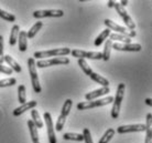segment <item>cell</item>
I'll return each mask as SVG.
<instances>
[{
    "label": "cell",
    "mask_w": 152,
    "mask_h": 143,
    "mask_svg": "<svg viewBox=\"0 0 152 143\" xmlns=\"http://www.w3.org/2000/svg\"><path fill=\"white\" fill-rule=\"evenodd\" d=\"M125 90H126L125 83H119L118 84L116 97L114 98V105H113V109H111V118L113 119H117L118 116H119L121 102L124 100V96H125Z\"/></svg>",
    "instance_id": "1"
},
{
    "label": "cell",
    "mask_w": 152,
    "mask_h": 143,
    "mask_svg": "<svg viewBox=\"0 0 152 143\" xmlns=\"http://www.w3.org/2000/svg\"><path fill=\"white\" fill-rule=\"evenodd\" d=\"M71 49L69 48H57V49H52V50L46 51H37L34 52L33 57L37 59H44L49 58V57H64L71 53Z\"/></svg>",
    "instance_id": "2"
},
{
    "label": "cell",
    "mask_w": 152,
    "mask_h": 143,
    "mask_svg": "<svg viewBox=\"0 0 152 143\" xmlns=\"http://www.w3.org/2000/svg\"><path fill=\"white\" fill-rule=\"evenodd\" d=\"M114 102V98L113 97H107L104 99H98V100H93V101H84L80 102L77 104V110H88V109H94L98 108V107H104Z\"/></svg>",
    "instance_id": "3"
},
{
    "label": "cell",
    "mask_w": 152,
    "mask_h": 143,
    "mask_svg": "<svg viewBox=\"0 0 152 143\" xmlns=\"http://www.w3.org/2000/svg\"><path fill=\"white\" fill-rule=\"evenodd\" d=\"M28 69H29V73L31 77V82H32V87L34 92L40 93L42 91V88L39 82L38 72H37V66H35V60L34 58H29L28 59Z\"/></svg>",
    "instance_id": "4"
},
{
    "label": "cell",
    "mask_w": 152,
    "mask_h": 143,
    "mask_svg": "<svg viewBox=\"0 0 152 143\" xmlns=\"http://www.w3.org/2000/svg\"><path fill=\"white\" fill-rule=\"evenodd\" d=\"M104 23L106 24L107 29H109V30H115L118 35L126 36V37H128V38H130V39L134 38L136 35H137V33H136V31H130L129 29L119 26V24H117L116 22L111 21L110 19H106L105 21H104ZM116 32H115V33H116Z\"/></svg>",
    "instance_id": "5"
},
{
    "label": "cell",
    "mask_w": 152,
    "mask_h": 143,
    "mask_svg": "<svg viewBox=\"0 0 152 143\" xmlns=\"http://www.w3.org/2000/svg\"><path fill=\"white\" fill-rule=\"evenodd\" d=\"M72 105H73V101L71 100V99H67V100L64 102L63 108H62V111H61V114L58 116L56 125H55V130H56V131H62V129L64 128L65 121H66L67 116L69 114V111H71V109H72Z\"/></svg>",
    "instance_id": "6"
},
{
    "label": "cell",
    "mask_w": 152,
    "mask_h": 143,
    "mask_svg": "<svg viewBox=\"0 0 152 143\" xmlns=\"http://www.w3.org/2000/svg\"><path fill=\"white\" fill-rule=\"evenodd\" d=\"M114 8L116 9V11L118 12V15L122 18V20H124L125 24L127 26V29H129L130 31H134V29H136V23L133 22V20L131 19V17L128 15V12L126 11L125 8L122 7L120 4H117V2L115 4Z\"/></svg>",
    "instance_id": "7"
},
{
    "label": "cell",
    "mask_w": 152,
    "mask_h": 143,
    "mask_svg": "<svg viewBox=\"0 0 152 143\" xmlns=\"http://www.w3.org/2000/svg\"><path fill=\"white\" fill-rule=\"evenodd\" d=\"M69 59L66 57H55V58H51L49 60H39L35 62L37 68H46V67L56 66V64H69Z\"/></svg>",
    "instance_id": "8"
},
{
    "label": "cell",
    "mask_w": 152,
    "mask_h": 143,
    "mask_svg": "<svg viewBox=\"0 0 152 143\" xmlns=\"http://www.w3.org/2000/svg\"><path fill=\"white\" fill-rule=\"evenodd\" d=\"M73 57L77 59H95V60H100L103 59V54L102 52H96V51H84V50H73L71 51Z\"/></svg>",
    "instance_id": "9"
},
{
    "label": "cell",
    "mask_w": 152,
    "mask_h": 143,
    "mask_svg": "<svg viewBox=\"0 0 152 143\" xmlns=\"http://www.w3.org/2000/svg\"><path fill=\"white\" fill-rule=\"evenodd\" d=\"M64 12L60 9H46V10H37L33 12V17L37 19L41 18H48V17H54V18H60L63 17Z\"/></svg>",
    "instance_id": "10"
},
{
    "label": "cell",
    "mask_w": 152,
    "mask_h": 143,
    "mask_svg": "<svg viewBox=\"0 0 152 143\" xmlns=\"http://www.w3.org/2000/svg\"><path fill=\"white\" fill-rule=\"evenodd\" d=\"M44 120H45V125L48 128V136H49L50 143H56V136L54 132V124L52 121V116L50 112H44Z\"/></svg>",
    "instance_id": "11"
},
{
    "label": "cell",
    "mask_w": 152,
    "mask_h": 143,
    "mask_svg": "<svg viewBox=\"0 0 152 143\" xmlns=\"http://www.w3.org/2000/svg\"><path fill=\"white\" fill-rule=\"evenodd\" d=\"M113 48L118 51H129V52H138L141 51L142 47L139 43H113Z\"/></svg>",
    "instance_id": "12"
},
{
    "label": "cell",
    "mask_w": 152,
    "mask_h": 143,
    "mask_svg": "<svg viewBox=\"0 0 152 143\" xmlns=\"http://www.w3.org/2000/svg\"><path fill=\"white\" fill-rule=\"evenodd\" d=\"M145 130V124H128V125H120L117 128V132L120 134L131 133V132H143Z\"/></svg>",
    "instance_id": "13"
},
{
    "label": "cell",
    "mask_w": 152,
    "mask_h": 143,
    "mask_svg": "<svg viewBox=\"0 0 152 143\" xmlns=\"http://www.w3.org/2000/svg\"><path fill=\"white\" fill-rule=\"evenodd\" d=\"M37 104H38V102L34 101V100L27 101L24 104H21L20 107H18L17 109L13 110V116H21L22 113H24L26 111H28V110H32V109H34L35 107H37Z\"/></svg>",
    "instance_id": "14"
},
{
    "label": "cell",
    "mask_w": 152,
    "mask_h": 143,
    "mask_svg": "<svg viewBox=\"0 0 152 143\" xmlns=\"http://www.w3.org/2000/svg\"><path fill=\"white\" fill-rule=\"evenodd\" d=\"M109 92V88H100V89H97V90H94V91H91V92H88L85 94V99L87 101H93L95 100V99H98L99 97H103L105 94Z\"/></svg>",
    "instance_id": "15"
},
{
    "label": "cell",
    "mask_w": 152,
    "mask_h": 143,
    "mask_svg": "<svg viewBox=\"0 0 152 143\" xmlns=\"http://www.w3.org/2000/svg\"><path fill=\"white\" fill-rule=\"evenodd\" d=\"M147 122H145V130L147 136H145V143H152V114L148 113L147 114Z\"/></svg>",
    "instance_id": "16"
},
{
    "label": "cell",
    "mask_w": 152,
    "mask_h": 143,
    "mask_svg": "<svg viewBox=\"0 0 152 143\" xmlns=\"http://www.w3.org/2000/svg\"><path fill=\"white\" fill-rule=\"evenodd\" d=\"M4 62H7V63H8V66H10L9 68H10L12 71H15L17 73H20V72H21V67H20V64L15 61V59L12 58L10 54L4 56Z\"/></svg>",
    "instance_id": "17"
},
{
    "label": "cell",
    "mask_w": 152,
    "mask_h": 143,
    "mask_svg": "<svg viewBox=\"0 0 152 143\" xmlns=\"http://www.w3.org/2000/svg\"><path fill=\"white\" fill-rule=\"evenodd\" d=\"M19 50L21 52H24V51H27L28 49V36H27V32L26 31L21 30L19 32Z\"/></svg>",
    "instance_id": "18"
},
{
    "label": "cell",
    "mask_w": 152,
    "mask_h": 143,
    "mask_svg": "<svg viewBox=\"0 0 152 143\" xmlns=\"http://www.w3.org/2000/svg\"><path fill=\"white\" fill-rule=\"evenodd\" d=\"M20 27L19 24H13L11 31H10V37H9V44L10 46H15L17 43V40H18V37H19V32H20Z\"/></svg>",
    "instance_id": "19"
},
{
    "label": "cell",
    "mask_w": 152,
    "mask_h": 143,
    "mask_svg": "<svg viewBox=\"0 0 152 143\" xmlns=\"http://www.w3.org/2000/svg\"><path fill=\"white\" fill-rule=\"evenodd\" d=\"M28 128H29V131H30V136H31V139H32V142H38V141H40V140H39L38 129L35 128V125L33 124L32 120L28 121Z\"/></svg>",
    "instance_id": "20"
},
{
    "label": "cell",
    "mask_w": 152,
    "mask_h": 143,
    "mask_svg": "<svg viewBox=\"0 0 152 143\" xmlns=\"http://www.w3.org/2000/svg\"><path fill=\"white\" fill-rule=\"evenodd\" d=\"M31 116H32V122L35 125L37 129H41L43 128V122H42L41 118H40V113L35 110V109H32L31 110Z\"/></svg>",
    "instance_id": "21"
},
{
    "label": "cell",
    "mask_w": 152,
    "mask_h": 143,
    "mask_svg": "<svg viewBox=\"0 0 152 143\" xmlns=\"http://www.w3.org/2000/svg\"><path fill=\"white\" fill-rule=\"evenodd\" d=\"M111 49H113V41H111V40H109V39H107L106 43H105L104 51L102 52V54H103V60H105V61H108V60L110 59Z\"/></svg>",
    "instance_id": "22"
},
{
    "label": "cell",
    "mask_w": 152,
    "mask_h": 143,
    "mask_svg": "<svg viewBox=\"0 0 152 143\" xmlns=\"http://www.w3.org/2000/svg\"><path fill=\"white\" fill-rule=\"evenodd\" d=\"M43 27V22L42 21H37V22L31 27V29L27 32V36H28V39H32L34 38L35 35L39 32V30Z\"/></svg>",
    "instance_id": "23"
},
{
    "label": "cell",
    "mask_w": 152,
    "mask_h": 143,
    "mask_svg": "<svg viewBox=\"0 0 152 143\" xmlns=\"http://www.w3.org/2000/svg\"><path fill=\"white\" fill-rule=\"evenodd\" d=\"M63 139L67 140V141H78V142H82V141H84V136L83 134H80V133L67 132V133H64Z\"/></svg>",
    "instance_id": "24"
},
{
    "label": "cell",
    "mask_w": 152,
    "mask_h": 143,
    "mask_svg": "<svg viewBox=\"0 0 152 143\" xmlns=\"http://www.w3.org/2000/svg\"><path fill=\"white\" fill-rule=\"evenodd\" d=\"M27 90H26V85H19L18 88V100H19L20 104H24L27 102Z\"/></svg>",
    "instance_id": "25"
},
{
    "label": "cell",
    "mask_w": 152,
    "mask_h": 143,
    "mask_svg": "<svg viewBox=\"0 0 152 143\" xmlns=\"http://www.w3.org/2000/svg\"><path fill=\"white\" fill-rule=\"evenodd\" d=\"M109 35H110V30L109 29H106V30H104L100 35L97 37V38L95 39V42H94V44H95L96 47H99L102 43L106 40L108 37H109Z\"/></svg>",
    "instance_id": "26"
},
{
    "label": "cell",
    "mask_w": 152,
    "mask_h": 143,
    "mask_svg": "<svg viewBox=\"0 0 152 143\" xmlns=\"http://www.w3.org/2000/svg\"><path fill=\"white\" fill-rule=\"evenodd\" d=\"M115 133H116V131H115L114 129H108V130L104 133V136L100 138L98 143H108L113 139V136H115Z\"/></svg>",
    "instance_id": "27"
},
{
    "label": "cell",
    "mask_w": 152,
    "mask_h": 143,
    "mask_svg": "<svg viewBox=\"0 0 152 143\" xmlns=\"http://www.w3.org/2000/svg\"><path fill=\"white\" fill-rule=\"evenodd\" d=\"M109 40H118V41H121L122 43H131V39L126 37V36L118 35V33H110L109 35Z\"/></svg>",
    "instance_id": "28"
},
{
    "label": "cell",
    "mask_w": 152,
    "mask_h": 143,
    "mask_svg": "<svg viewBox=\"0 0 152 143\" xmlns=\"http://www.w3.org/2000/svg\"><path fill=\"white\" fill-rule=\"evenodd\" d=\"M0 18H2V19L6 20V21H10V22L15 21V15H12V13H10V12L4 11V10H2L1 8H0Z\"/></svg>",
    "instance_id": "29"
},
{
    "label": "cell",
    "mask_w": 152,
    "mask_h": 143,
    "mask_svg": "<svg viewBox=\"0 0 152 143\" xmlns=\"http://www.w3.org/2000/svg\"><path fill=\"white\" fill-rule=\"evenodd\" d=\"M17 83L15 78H8V79H2L0 80V88H6V87H12Z\"/></svg>",
    "instance_id": "30"
},
{
    "label": "cell",
    "mask_w": 152,
    "mask_h": 143,
    "mask_svg": "<svg viewBox=\"0 0 152 143\" xmlns=\"http://www.w3.org/2000/svg\"><path fill=\"white\" fill-rule=\"evenodd\" d=\"M83 136H84V141H85V143H94L93 142V139H91V134L89 129H87V128L84 129Z\"/></svg>",
    "instance_id": "31"
},
{
    "label": "cell",
    "mask_w": 152,
    "mask_h": 143,
    "mask_svg": "<svg viewBox=\"0 0 152 143\" xmlns=\"http://www.w3.org/2000/svg\"><path fill=\"white\" fill-rule=\"evenodd\" d=\"M4 37L0 36V64H2L4 62Z\"/></svg>",
    "instance_id": "32"
},
{
    "label": "cell",
    "mask_w": 152,
    "mask_h": 143,
    "mask_svg": "<svg viewBox=\"0 0 152 143\" xmlns=\"http://www.w3.org/2000/svg\"><path fill=\"white\" fill-rule=\"evenodd\" d=\"M0 73H4V74H12V70L9 68V67L2 66L0 64Z\"/></svg>",
    "instance_id": "33"
},
{
    "label": "cell",
    "mask_w": 152,
    "mask_h": 143,
    "mask_svg": "<svg viewBox=\"0 0 152 143\" xmlns=\"http://www.w3.org/2000/svg\"><path fill=\"white\" fill-rule=\"evenodd\" d=\"M107 4H108V7H109V8H114L116 2H115V1H113V0H110V1H108Z\"/></svg>",
    "instance_id": "34"
},
{
    "label": "cell",
    "mask_w": 152,
    "mask_h": 143,
    "mask_svg": "<svg viewBox=\"0 0 152 143\" xmlns=\"http://www.w3.org/2000/svg\"><path fill=\"white\" fill-rule=\"evenodd\" d=\"M120 4H121V6H122V7H124V8H125L126 6L128 4V1H127V0H122L121 2H120Z\"/></svg>",
    "instance_id": "35"
},
{
    "label": "cell",
    "mask_w": 152,
    "mask_h": 143,
    "mask_svg": "<svg viewBox=\"0 0 152 143\" xmlns=\"http://www.w3.org/2000/svg\"><path fill=\"white\" fill-rule=\"evenodd\" d=\"M145 103L148 105H151L152 104V100L150 99V98H148V99H145Z\"/></svg>",
    "instance_id": "36"
},
{
    "label": "cell",
    "mask_w": 152,
    "mask_h": 143,
    "mask_svg": "<svg viewBox=\"0 0 152 143\" xmlns=\"http://www.w3.org/2000/svg\"><path fill=\"white\" fill-rule=\"evenodd\" d=\"M33 143H40V141H38V142H33Z\"/></svg>",
    "instance_id": "37"
}]
</instances>
